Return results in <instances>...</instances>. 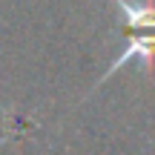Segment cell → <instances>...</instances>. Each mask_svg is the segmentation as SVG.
Masks as SVG:
<instances>
[{
    "instance_id": "obj_1",
    "label": "cell",
    "mask_w": 155,
    "mask_h": 155,
    "mask_svg": "<svg viewBox=\"0 0 155 155\" xmlns=\"http://www.w3.org/2000/svg\"><path fill=\"white\" fill-rule=\"evenodd\" d=\"M127 49L118 55V61L109 63V69H106L104 75H101V81L95 83V86H101V83H106L112 75L118 72L121 66H127V63L132 61H141L147 69V75H155V29H141V32H127Z\"/></svg>"
}]
</instances>
